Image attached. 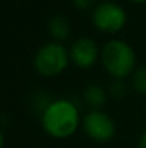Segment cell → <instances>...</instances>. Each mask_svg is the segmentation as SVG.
Returning a JSON list of instances; mask_svg holds the SVG:
<instances>
[{
	"label": "cell",
	"mask_w": 146,
	"mask_h": 148,
	"mask_svg": "<svg viewBox=\"0 0 146 148\" xmlns=\"http://www.w3.org/2000/svg\"><path fill=\"white\" fill-rule=\"evenodd\" d=\"M128 20L126 12L122 6L113 1H102L95 6L92 13V22L97 30L105 33H116L123 29Z\"/></svg>",
	"instance_id": "cell-4"
},
{
	"label": "cell",
	"mask_w": 146,
	"mask_h": 148,
	"mask_svg": "<svg viewBox=\"0 0 146 148\" xmlns=\"http://www.w3.org/2000/svg\"><path fill=\"white\" fill-rule=\"evenodd\" d=\"M103 68L115 78L123 79L135 72L136 55L130 45L123 40H110L105 45L100 53Z\"/></svg>",
	"instance_id": "cell-2"
},
{
	"label": "cell",
	"mask_w": 146,
	"mask_h": 148,
	"mask_svg": "<svg viewBox=\"0 0 146 148\" xmlns=\"http://www.w3.org/2000/svg\"><path fill=\"white\" fill-rule=\"evenodd\" d=\"M139 148H146V131L142 134V137L139 140Z\"/></svg>",
	"instance_id": "cell-12"
},
{
	"label": "cell",
	"mask_w": 146,
	"mask_h": 148,
	"mask_svg": "<svg viewBox=\"0 0 146 148\" xmlns=\"http://www.w3.org/2000/svg\"><path fill=\"white\" fill-rule=\"evenodd\" d=\"M70 59L79 68H90L95 65L99 56L97 45L90 38H79L70 48Z\"/></svg>",
	"instance_id": "cell-6"
},
{
	"label": "cell",
	"mask_w": 146,
	"mask_h": 148,
	"mask_svg": "<svg viewBox=\"0 0 146 148\" xmlns=\"http://www.w3.org/2000/svg\"><path fill=\"white\" fill-rule=\"evenodd\" d=\"M126 91H128V88H126V85L122 82V79L113 81V82L110 84V88H109V92H110V95H112L113 98H122V97H125V95H126Z\"/></svg>",
	"instance_id": "cell-10"
},
{
	"label": "cell",
	"mask_w": 146,
	"mask_h": 148,
	"mask_svg": "<svg viewBox=\"0 0 146 148\" xmlns=\"http://www.w3.org/2000/svg\"><path fill=\"white\" fill-rule=\"evenodd\" d=\"M48 30L50 36L56 39V42L66 40L70 35V23L63 14H54L49 19Z\"/></svg>",
	"instance_id": "cell-7"
},
{
	"label": "cell",
	"mask_w": 146,
	"mask_h": 148,
	"mask_svg": "<svg viewBox=\"0 0 146 148\" xmlns=\"http://www.w3.org/2000/svg\"><path fill=\"white\" fill-rule=\"evenodd\" d=\"M79 111L76 105L67 99L52 101L42 112V127L53 138H67L73 135L79 127Z\"/></svg>",
	"instance_id": "cell-1"
},
{
	"label": "cell",
	"mask_w": 146,
	"mask_h": 148,
	"mask_svg": "<svg viewBox=\"0 0 146 148\" xmlns=\"http://www.w3.org/2000/svg\"><path fill=\"white\" fill-rule=\"evenodd\" d=\"M83 130L86 135L96 143H107L116 134L115 122L106 112L100 109H92L85 115Z\"/></svg>",
	"instance_id": "cell-5"
},
{
	"label": "cell",
	"mask_w": 146,
	"mask_h": 148,
	"mask_svg": "<svg viewBox=\"0 0 146 148\" xmlns=\"http://www.w3.org/2000/svg\"><path fill=\"white\" fill-rule=\"evenodd\" d=\"M69 56L70 55L60 42H49L37 49L33 65L42 76H56L66 69Z\"/></svg>",
	"instance_id": "cell-3"
},
{
	"label": "cell",
	"mask_w": 146,
	"mask_h": 148,
	"mask_svg": "<svg viewBox=\"0 0 146 148\" xmlns=\"http://www.w3.org/2000/svg\"><path fill=\"white\" fill-rule=\"evenodd\" d=\"M132 3H146V0H129Z\"/></svg>",
	"instance_id": "cell-13"
},
{
	"label": "cell",
	"mask_w": 146,
	"mask_h": 148,
	"mask_svg": "<svg viewBox=\"0 0 146 148\" xmlns=\"http://www.w3.org/2000/svg\"><path fill=\"white\" fill-rule=\"evenodd\" d=\"M95 0H72V3L77 7V9H89L93 6Z\"/></svg>",
	"instance_id": "cell-11"
},
{
	"label": "cell",
	"mask_w": 146,
	"mask_h": 148,
	"mask_svg": "<svg viewBox=\"0 0 146 148\" xmlns=\"http://www.w3.org/2000/svg\"><path fill=\"white\" fill-rule=\"evenodd\" d=\"M132 86L136 92L146 95V66L135 69L132 75Z\"/></svg>",
	"instance_id": "cell-9"
},
{
	"label": "cell",
	"mask_w": 146,
	"mask_h": 148,
	"mask_svg": "<svg viewBox=\"0 0 146 148\" xmlns=\"http://www.w3.org/2000/svg\"><path fill=\"white\" fill-rule=\"evenodd\" d=\"M83 99L92 109H99L106 102V92L100 85L89 84L83 91Z\"/></svg>",
	"instance_id": "cell-8"
}]
</instances>
